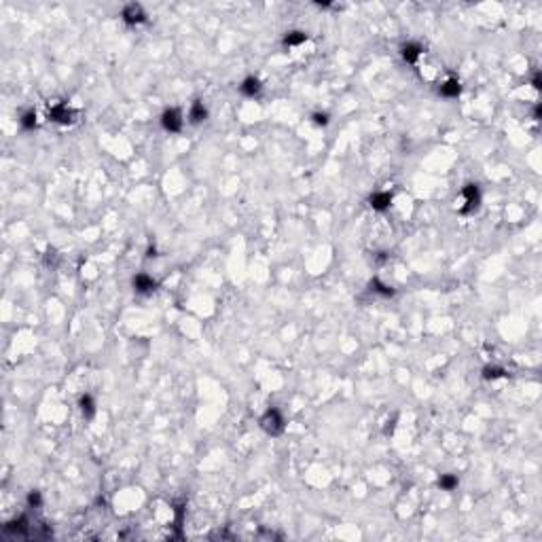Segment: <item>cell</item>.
<instances>
[{"instance_id":"obj_1","label":"cell","mask_w":542,"mask_h":542,"mask_svg":"<svg viewBox=\"0 0 542 542\" xmlns=\"http://www.w3.org/2000/svg\"><path fill=\"white\" fill-rule=\"evenodd\" d=\"M261 426H263V430L267 434L275 436V434H280L284 430V417H282V413L278 411V409H269V411L261 417Z\"/></svg>"},{"instance_id":"obj_2","label":"cell","mask_w":542,"mask_h":542,"mask_svg":"<svg viewBox=\"0 0 542 542\" xmlns=\"http://www.w3.org/2000/svg\"><path fill=\"white\" fill-rule=\"evenodd\" d=\"M183 123H185L183 112H180L178 108H167L163 112V117H161V125H163V129L174 131V134L183 129Z\"/></svg>"},{"instance_id":"obj_3","label":"cell","mask_w":542,"mask_h":542,"mask_svg":"<svg viewBox=\"0 0 542 542\" xmlns=\"http://www.w3.org/2000/svg\"><path fill=\"white\" fill-rule=\"evenodd\" d=\"M464 199H466V206L462 208V212L464 214H468L472 210H477L479 208V202H481V193H479V187L477 185H466L464 187V191H462Z\"/></svg>"},{"instance_id":"obj_4","label":"cell","mask_w":542,"mask_h":542,"mask_svg":"<svg viewBox=\"0 0 542 542\" xmlns=\"http://www.w3.org/2000/svg\"><path fill=\"white\" fill-rule=\"evenodd\" d=\"M121 17H123V22H125V24L134 26V24H142V22H144L146 20V13L142 11L140 5H127L125 9H123Z\"/></svg>"},{"instance_id":"obj_5","label":"cell","mask_w":542,"mask_h":542,"mask_svg":"<svg viewBox=\"0 0 542 542\" xmlns=\"http://www.w3.org/2000/svg\"><path fill=\"white\" fill-rule=\"evenodd\" d=\"M49 117L53 121H58V123H70L72 117H74V112L66 106V104H55V106L49 110Z\"/></svg>"},{"instance_id":"obj_6","label":"cell","mask_w":542,"mask_h":542,"mask_svg":"<svg viewBox=\"0 0 542 542\" xmlns=\"http://www.w3.org/2000/svg\"><path fill=\"white\" fill-rule=\"evenodd\" d=\"M390 204H392V195H390L388 191L371 195V206H373V210L384 212V210H388V208H390Z\"/></svg>"},{"instance_id":"obj_7","label":"cell","mask_w":542,"mask_h":542,"mask_svg":"<svg viewBox=\"0 0 542 542\" xmlns=\"http://www.w3.org/2000/svg\"><path fill=\"white\" fill-rule=\"evenodd\" d=\"M422 53H424L422 45H417V43H407V45H403V58H405V62H409V64H415L417 58H420Z\"/></svg>"},{"instance_id":"obj_8","label":"cell","mask_w":542,"mask_h":542,"mask_svg":"<svg viewBox=\"0 0 542 542\" xmlns=\"http://www.w3.org/2000/svg\"><path fill=\"white\" fill-rule=\"evenodd\" d=\"M134 288L138 292H150V290H155V280L146 273H138L134 278Z\"/></svg>"},{"instance_id":"obj_9","label":"cell","mask_w":542,"mask_h":542,"mask_svg":"<svg viewBox=\"0 0 542 542\" xmlns=\"http://www.w3.org/2000/svg\"><path fill=\"white\" fill-rule=\"evenodd\" d=\"M460 81L458 79H447L443 85H441V96H445V98H458L460 96Z\"/></svg>"},{"instance_id":"obj_10","label":"cell","mask_w":542,"mask_h":542,"mask_svg":"<svg viewBox=\"0 0 542 542\" xmlns=\"http://www.w3.org/2000/svg\"><path fill=\"white\" fill-rule=\"evenodd\" d=\"M240 91L244 93V96H248V98H254L256 93L261 91V81L259 79H254V77H248L242 85H240Z\"/></svg>"},{"instance_id":"obj_11","label":"cell","mask_w":542,"mask_h":542,"mask_svg":"<svg viewBox=\"0 0 542 542\" xmlns=\"http://www.w3.org/2000/svg\"><path fill=\"white\" fill-rule=\"evenodd\" d=\"M206 117H208L206 106H204L202 102H195L193 106H191V112H189V119H191V123H202V121H206Z\"/></svg>"},{"instance_id":"obj_12","label":"cell","mask_w":542,"mask_h":542,"mask_svg":"<svg viewBox=\"0 0 542 542\" xmlns=\"http://www.w3.org/2000/svg\"><path fill=\"white\" fill-rule=\"evenodd\" d=\"M81 411H83V415L87 417V420H91L93 417V413H96V403H93V398L89 396V394H85V396H81Z\"/></svg>"},{"instance_id":"obj_13","label":"cell","mask_w":542,"mask_h":542,"mask_svg":"<svg viewBox=\"0 0 542 542\" xmlns=\"http://www.w3.org/2000/svg\"><path fill=\"white\" fill-rule=\"evenodd\" d=\"M305 41H307V34L305 32H288L286 39H284V45H286V47H297V45L305 43Z\"/></svg>"},{"instance_id":"obj_14","label":"cell","mask_w":542,"mask_h":542,"mask_svg":"<svg viewBox=\"0 0 542 542\" xmlns=\"http://www.w3.org/2000/svg\"><path fill=\"white\" fill-rule=\"evenodd\" d=\"M439 487L445 489V491H451L458 487V479L453 477V474H443V477L439 479Z\"/></svg>"},{"instance_id":"obj_15","label":"cell","mask_w":542,"mask_h":542,"mask_svg":"<svg viewBox=\"0 0 542 542\" xmlns=\"http://www.w3.org/2000/svg\"><path fill=\"white\" fill-rule=\"evenodd\" d=\"M34 125H36V112L34 110L24 112L22 115V127L24 129H34Z\"/></svg>"},{"instance_id":"obj_16","label":"cell","mask_w":542,"mask_h":542,"mask_svg":"<svg viewBox=\"0 0 542 542\" xmlns=\"http://www.w3.org/2000/svg\"><path fill=\"white\" fill-rule=\"evenodd\" d=\"M506 375V371H504L502 367H487L483 371V377L485 379H498V377H504Z\"/></svg>"},{"instance_id":"obj_17","label":"cell","mask_w":542,"mask_h":542,"mask_svg":"<svg viewBox=\"0 0 542 542\" xmlns=\"http://www.w3.org/2000/svg\"><path fill=\"white\" fill-rule=\"evenodd\" d=\"M371 286H373V290H375V292L384 294V297H392V294H394V290H392V288H388L386 284H382L379 280H373V282H371Z\"/></svg>"},{"instance_id":"obj_18","label":"cell","mask_w":542,"mask_h":542,"mask_svg":"<svg viewBox=\"0 0 542 542\" xmlns=\"http://www.w3.org/2000/svg\"><path fill=\"white\" fill-rule=\"evenodd\" d=\"M28 504H30V506H41V493L32 491L30 496H28Z\"/></svg>"},{"instance_id":"obj_19","label":"cell","mask_w":542,"mask_h":542,"mask_svg":"<svg viewBox=\"0 0 542 542\" xmlns=\"http://www.w3.org/2000/svg\"><path fill=\"white\" fill-rule=\"evenodd\" d=\"M313 121H316V125H326V123H328V115H320V112H318V115H313Z\"/></svg>"},{"instance_id":"obj_20","label":"cell","mask_w":542,"mask_h":542,"mask_svg":"<svg viewBox=\"0 0 542 542\" xmlns=\"http://www.w3.org/2000/svg\"><path fill=\"white\" fill-rule=\"evenodd\" d=\"M534 87H536V89H540V77H538V74L534 77Z\"/></svg>"}]
</instances>
